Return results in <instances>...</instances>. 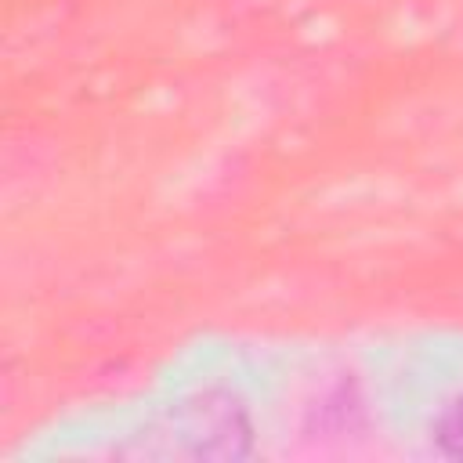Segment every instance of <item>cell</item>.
Here are the masks:
<instances>
[{
	"label": "cell",
	"mask_w": 463,
	"mask_h": 463,
	"mask_svg": "<svg viewBox=\"0 0 463 463\" xmlns=\"http://www.w3.org/2000/svg\"><path fill=\"white\" fill-rule=\"evenodd\" d=\"M127 452L148 459H242L250 456V420L228 391H203L159 412L141 430V449Z\"/></svg>",
	"instance_id": "cell-1"
},
{
	"label": "cell",
	"mask_w": 463,
	"mask_h": 463,
	"mask_svg": "<svg viewBox=\"0 0 463 463\" xmlns=\"http://www.w3.org/2000/svg\"><path fill=\"white\" fill-rule=\"evenodd\" d=\"M434 441H438V452H441V456L463 459V398L445 409V416L438 420Z\"/></svg>",
	"instance_id": "cell-2"
}]
</instances>
